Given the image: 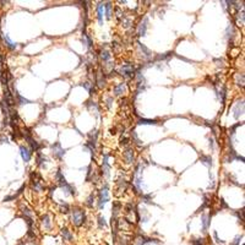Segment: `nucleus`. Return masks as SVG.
I'll list each match as a JSON object with an SVG mask.
<instances>
[{
	"instance_id": "nucleus-1",
	"label": "nucleus",
	"mask_w": 245,
	"mask_h": 245,
	"mask_svg": "<svg viewBox=\"0 0 245 245\" xmlns=\"http://www.w3.org/2000/svg\"><path fill=\"white\" fill-rule=\"evenodd\" d=\"M85 212L80 208H74L71 211V222L74 223V226L80 227L82 226L85 222Z\"/></svg>"
},
{
	"instance_id": "nucleus-2",
	"label": "nucleus",
	"mask_w": 245,
	"mask_h": 245,
	"mask_svg": "<svg viewBox=\"0 0 245 245\" xmlns=\"http://www.w3.org/2000/svg\"><path fill=\"white\" fill-rule=\"evenodd\" d=\"M31 182H32V189L36 191H42L44 189V184H43V179L38 173H32L31 174Z\"/></svg>"
},
{
	"instance_id": "nucleus-3",
	"label": "nucleus",
	"mask_w": 245,
	"mask_h": 245,
	"mask_svg": "<svg viewBox=\"0 0 245 245\" xmlns=\"http://www.w3.org/2000/svg\"><path fill=\"white\" fill-rule=\"evenodd\" d=\"M109 200V195H108V185L105 184L101 191H99V199H98V207H99V210H102L105 205V202H107Z\"/></svg>"
},
{
	"instance_id": "nucleus-4",
	"label": "nucleus",
	"mask_w": 245,
	"mask_h": 245,
	"mask_svg": "<svg viewBox=\"0 0 245 245\" xmlns=\"http://www.w3.org/2000/svg\"><path fill=\"white\" fill-rule=\"evenodd\" d=\"M135 72H136L135 68H134V65H131V64L122 65V66L120 68V74L125 79H133L135 76Z\"/></svg>"
},
{
	"instance_id": "nucleus-5",
	"label": "nucleus",
	"mask_w": 245,
	"mask_h": 245,
	"mask_svg": "<svg viewBox=\"0 0 245 245\" xmlns=\"http://www.w3.org/2000/svg\"><path fill=\"white\" fill-rule=\"evenodd\" d=\"M52 151H53L54 157H56L58 159H61L65 154V150L61 147L60 142H54V145H52Z\"/></svg>"
},
{
	"instance_id": "nucleus-6",
	"label": "nucleus",
	"mask_w": 245,
	"mask_h": 245,
	"mask_svg": "<svg viewBox=\"0 0 245 245\" xmlns=\"http://www.w3.org/2000/svg\"><path fill=\"white\" fill-rule=\"evenodd\" d=\"M20 153H21V157L24 162H30L31 161V157H32V151L30 148L24 146H21L20 147Z\"/></svg>"
},
{
	"instance_id": "nucleus-7",
	"label": "nucleus",
	"mask_w": 245,
	"mask_h": 245,
	"mask_svg": "<svg viewBox=\"0 0 245 245\" xmlns=\"http://www.w3.org/2000/svg\"><path fill=\"white\" fill-rule=\"evenodd\" d=\"M233 112H234V118L238 119L241 114L244 113V101H240L235 104V107L233 108Z\"/></svg>"
},
{
	"instance_id": "nucleus-8",
	"label": "nucleus",
	"mask_w": 245,
	"mask_h": 245,
	"mask_svg": "<svg viewBox=\"0 0 245 245\" xmlns=\"http://www.w3.org/2000/svg\"><path fill=\"white\" fill-rule=\"evenodd\" d=\"M108 158H109V154L105 153L104 156H103V164H102V167H103V173H104L105 177H109V169H110Z\"/></svg>"
},
{
	"instance_id": "nucleus-9",
	"label": "nucleus",
	"mask_w": 245,
	"mask_h": 245,
	"mask_svg": "<svg viewBox=\"0 0 245 245\" xmlns=\"http://www.w3.org/2000/svg\"><path fill=\"white\" fill-rule=\"evenodd\" d=\"M96 82H97V85H98V87H99V88H103L105 86V79H104V75L102 74V70H98L97 71Z\"/></svg>"
},
{
	"instance_id": "nucleus-10",
	"label": "nucleus",
	"mask_w": 245,
	"mask_h": 245,
	"mask_svg": "<svg viewBox=\"0 0 245 245\" xmlns=\"http://www.w3.org/2000/svg\"><path fill=\"white\" fill-rule=\"evenodd\" d=\"M202 232L206 233L211 224V215H202Z\"/></svg>"
},
{
	"instance_id": "nucleus-11",
	"label": "nucleus",
	"mask_w": 245,
	"mask_h": 245,
	"mask_svg": "<svg viewBox=\"0 0 245 245\" xmlns=\"http://www.w3.org/2000/svg\"><path fill=\"white\" fill-rule=\"evenodd\" d=\"M124 159L126 163H133L134 162V150L133 148H128L124 152Z\"/></svg>"
},
{
	"instance_id": "nucleus-12",
	"label": "nucleus",
	"mask_w": 245,
	"mask_h": 245,
	"mask_svg": "<svg viewBox=\"0 0 245 245\" xmlns=\"http://www.w3.org/2000/svg\"><path fill=\"white\" fill-rule=\"evenodd\" d=\"M147 31V19H143V21L138 24V36H146Z\"/></svg>"
},
{
	"instance_id": "nucleus-13",
	"label": "nucleus",
	"mask_w": 245,
	"mask_h": 245,
	"mask_svg": "<svg viewBox=\"0 0 245 245\" xmlns=\"http://www.w3.org/2000/svg\"><path fill=\"white\" fill-rule=\"evenodd\" d=\"M124 91H125V84H122V82L115 85V86H114V88H113V93L115 96H120Z\"/></svg>"
},
{
	"instance_id": "nucleus-14",
	"label": "nucleus",
	"mask_w": 245,
	"mask_h": 245,
	"mask_svg": "<svg viewBox=\"0 0 245 245\" xmlns=\"http://www.w3.org/2000/svg\"><path fill=\"white\" fill-rule=\"evenodd\" d=\"M42 224H43V227L45 228V229H50L52 228V220H50L49 215H44L42 217Z\"/></svg>"
},
{
	"instance_id": "nucleus-15",
	"label": "nucleus",
	"mask_w": 245,
	"mask_h": 245,
	"mask_svg": "<svg viewBox=\"0 0 245 245\" xmlns=\"http://www.w3.org/2000/svg\"><path fill=\"white\" fill-rule=\"evenodd\" d=\"M103 3H99L97 6V17H98V22L102 24L103 22Z\"/></svg>"
},
{
	"instance_id": "nucleus-16",
	"label": "nucleus",
	"mask_w": 245,
	"mask_h": 245,
	"mask_svg": "<svg viewBox=\"0 0 245 245\" xmlns=\"http://www.w3.org/2000/svg\"><path fill=\"white\" fill-rule=\"evenodd\" d=\"M120 207H121L120 202H118V201H114V202H113V213H112V218H114V219L117 218V216H118V213H119Z\"/></svg>"
},
{
	"instance_id": "nucleus-17",
	"label": "nucleus",
	"mask_w": 245,
	"mask_h": 245,
	"mask_svg": "<svg viewBox=\"0 0 245 245\" xmlns=\"http://www.w3.org/2000/svg\"><path fill=\"white\" fill-rule=\"evenodd\" d=\"M3 39H4L6 47L9 48V49H15L16 47H17V44H16L15 42H12V40L9 38V36H3Z\"/></svg>"
},
{
	"instance_id": "nucleus-18",
	"label": "nucleus",
	"mask_w": 245,
	"mask_h": 245,
	"mask_svg": "<svg viewBox=\"0 0 245 245\" xmlns=\"http://www.w3.org/2000/svg\"><path fill=\"white\" fill-rule=\"evenodd\" d=\"M61 235H63L64 240H72V238H74V235L71 234V232L68 229V228H63V229H61Z\"/></svg>"
},
{
	"instance_id": "nucleus-19",
	"label": "nucleus",
	"mask_w": 245,
	"mask_h": 245,
	"mask_svg": "<svg viewBox=\"0 0 245 245\" xmlns=\"http://www.w3.org/2000/svg\"><path fill=\"white\" fill-rule=\"evenodd\" d=\"M137 124H140V125H141V124H145V125H146V124H147V125H152V124H153V125H156V124H157V120H151V119H143V118H140V119L137 120Z\"/></svg>"
},
{
	"instance_id": "nucleus-20",
	"label": "nucleus",
	"mask_w": 245,
	"mask_h": 245,
	"mask_svg": "<svg viewBox=\"0 0 245 245\" xmlns=\"http://www.w3.org/2000/svg\"><path fill=\"white\" fill-rule=\"evenodd\" d=\"M173 55V53L172 52H169V53H164V54H159V55H157L156 56V59H154V61H158V60H167V59H169L170 56Z\"/></svg>"
},
{
	"instance_id": "nucleus-21",
	"label": "nucleus",
	"mask_w": 245,
	"mask_h": 245,
	"mask_svg": "<svg viewBox=\"0 0 245 245\" xmlns=\"http://www.w3.org/2000/svg\"><path fill=\"white\" fill-rule=\"evenodd\" d=\"M200 159H201V162H202L205 166H207V167H211V166H212V158H211L210 156H201Z\"/></svg>"
},
{
	"instance_id": "nucleus-22",
	"label": "nucleus",
	"mask_w": 245,
	"mask_h": 245,
	"mask_svg": "<svg viewBox=\"0 0 245 245\" xmlns=\"http://www.w3.org/2000/svg\"><path fill=\"white\" fill-rule=\"evenodd\" d=\"M15 96H16V98H17V102H19L20 104H28V103H31V101L26 99V98H23L21 94H19L16 91H15Z\"/></svg>"
},
{
	"instance_id": "nucleus-23",
	"label": "nucleus",
	"mask_w": 245,
	"mask_h": 245,
	"mask_svg": "<svg viewBox=\"0 0 245 245\" xmlns=\"http://www.w3.org/2000/svg\"><path fill=\"white\" fill-rule=\"evenodd\" d=\"M236 23H238L239 26H243L244 24V10H241V12L236 14Z\"/></svg>"
},
{
	"instance_id": "nucleus-24",
	"label": "nucleus",
	"mask_w": 245,
	"mask_h": 245,
	"mask_svg": "<svg viewBox=\"0 0 245 245\" xmlns=\"http://www.w3.org/2000/svg\"><path fill=\"white\" fill-rule=\"evenodd\" d=\"M82 86L87 89V91L89 92V94H93V92H94V88H93V84H91V82H85V84H82Z\"/></svg>"
},
{
	"instance_id": "nucleus-25",
	"label": "nucleus",
	"mask_w": 245,
	"mask_h": 245,
	"mask_svg": "<svg viewBox=\"0 0 245 245\" xmlns=\"http://www.w3.org/2000/svg\"><path fill=\"white\" fill-rule=\"evenodd\" d=\"M60 211L63 212V213H68L69 212V205L66 202H64L60 200Z\"/></svg>"
},
{
	"instance_id": "nucleus-26",
	"label": "nucleus",
	"mask_w": 245,
	"mask_h": 245,
	"mask_svg": "<svg viewBox=\"0 0 245 245\" xmlns=\"http://www.w3.org/2000/svg\"><path fill=\"white\" fill-rule=\"evenodd\" d=\"M45 161H47V158L43 156L42 153H38V154H37V164H38V166H43V164H44L43 162H45Z\"/></svg>"
},
{
	"instance_id": "nucleus-27",
	"label": "nucleus",
	"mask_w": 245,
	"mask_h": 245,
	"mask_svg": "<svg viewBox=\"0 0 245 245\" xmlns=\"http://www.w3.org/2000/svg\"><path fill=\"white\" fill-rule=\"evenodd\" d=\"M236 85L240 87L244 86V75L243 74H238V75H236Z\"/></svg>"
},
{
	"instance_id": "nucleus-28",
	"label": "nucleus",
	"mask_w": 245,
	"mask_h": 245,
	"mask_svg": "<svg viewBox=\"0 0 245 245\" xmlns=\"http://www.w3.org/2000/svg\"><path fill=\"white\" fill-rule=\"evenodd\" d=\"M101 58H102L103 61H108V60L110 59V54H109V52H108V50H102V53H101Z\"/></svg>"
},
{
	"instance_id": "nucleus-29",
	"label": "nucleus",
	"mask_w": 245,
	"mask_h": 245,
	"mask_svg": "<svg viewBox=\"0 0 245 245\" xmlns=\"http://www.w3.org/2000/svg\"><path fill=\"white\" fill-rule=\"evenodd\" d=\"M137 44H138V47H140L141 50L145 53V55H147V56H150V55H151V52H150V49H148V48H146V47H145L142 43H140V42H137Z\"/></svg>"
},
{
	"instance_id": "nucleus-30",
	"label": "nucleus",
	"mask_w": 245,
	"mask_h": 245,
	"mask_svg": "<svg viewBox=\"0 0 245 245\" xmlns=\"http://www.w3.org/2000/svg\"><path fill=\"white\" fill-rule=\"evenodd\" d=\"M104 6H105V11H107V19H110L112 17V4L107 3Z\"/></svg>"
},
{
	"instance_id": "nucleus-31",
	"label": "nucleus",
	"mask_w": 245,
	"mask_h": 245,
	"mask_svg": "<svg viewBox=\"0 0 245 245\" xmlns=\"http://www.w3.org/2000/svg\"><path fill=\"white\" fill-rule=\"evenodd\" d=\"M98 226H99V228H103V227L107 226V222H105L104 217H102V216H98Z\"/></svg>"
},
{
	"instance_id": "nucleus-32",
	"label": "nucleus",
	"mask_w": 245,
	"mask_h": 245,
	"mask_svg": "<svg viewBox=\"0 0 245 245\" xmlns=\"http://www.w3.org/2000/svg\"><path fill=\"white\" fill-rule=\"evenodd\" d=\"M93 200H94V196H93V194H91V195L88 196L86 205H87L88 207H92V206H93Z\"/></svg>"
},
{
	"instance_id": "nucleus-33",
	"label": "nucleus",
	"mask_w": 245,
	"mask_h": 245,
	"mask_svg": "<svg viewBox=\"0 0 245 245\" xmlns=\"http://www.w3.org/2000/svg\"><path fill=\"white\" fill-rule=\"evenodd\" d=\"M194 245H205V240L203 239H192Z\"/></svg>"
},
{
	"instance_id": "nucleus-34",
	"label": "nucleus",
	"mask_w": 245,
	"mask_h": 245,
	"mask_svg": "<svg viewBox=\"0 0 245 245\" xmlns=\"http://www.w3.org/2000/svg\"><path fill=\"white\" fill-rule=\"evenodd\" d=\"M133 138H134V140L136 141V143H137V145H141V141L138 140V137H137V134H136L135 131H133Z\"/></svg>"
},
{
	"instance_id": "nucleus-35",
	"label": "nucleus",
	"mask_w": 245,
	"mask_h": 245,
	"mask_svg": "<svg viewBox=\"0 0 245 245\" xmlns=\"http://www.w3.org/2000/svg\"><path fill=\"white\" fill-rule=\"evenodd\" d=\"M240 239H241V236H240V235H238V236H236V238L233 240V243H232L231 245H238V244L240 243Z\"/></svg>"
},
{
	"instance_id": "nucleus-36",
	"label": "nucleus",
	"mask_w": 245,
	"mask_h": 245,
	"mask_svg": "<svg viewBox=\"0 0 245 245\" xmlns=\"http://www.w3.org/2000/svg\"><path fill=\"white\" fill-rule=\"evenodd\" d=\"M3 56H1V53H0V76H1V71H3Z\"/></svg>"
},
{
	"instance_id": "nucleus-37",
	"label": "nucleus",
	"mask_w": 245,
	"mask_h": 245,
	"mask_svg": "<svg viewBox=\"0 0 245 245\" xmlns=\"http://www.w3.org/2000/svg\"><path fill=\"white\" fill-rule=\"evenodd\" d=\"M4 142H7V138L3 135V136H0V143H4Z\"/></svg>"
},
{
	"instance_id": "nucleus-38",
	"label": "nucleus",
	"mask_w": 245,
	"mask_h": 245,
	"mask_svg": "<svg viewBox=\"0 0 245 245\" xmlns=\"http://www.w3.org/2000/svg\"><path fill=\"white\" fill-rule=\"evenodd\" d=\"M220 203H222V206H223V207H226V208L228 207V205H227V203L224 202V200H223V199H220Z\"/></svg>"
},
{
	"instance_id": "nucleus-39",
	"label": "nucleus",
	"mask_w": 245,
	"mask_h": 245,
	"mask_svg": "<svg viewBox=\"0 0 245 245\" xmlns=\"http://www.w3.org/2000/svg\"><path fill=\"white\" fill-rule=\"evenodd\" d=\"M107 102H108V107L110 108V105H112V98H108V99H107Z\"/></svg>"
}]
</instances>
